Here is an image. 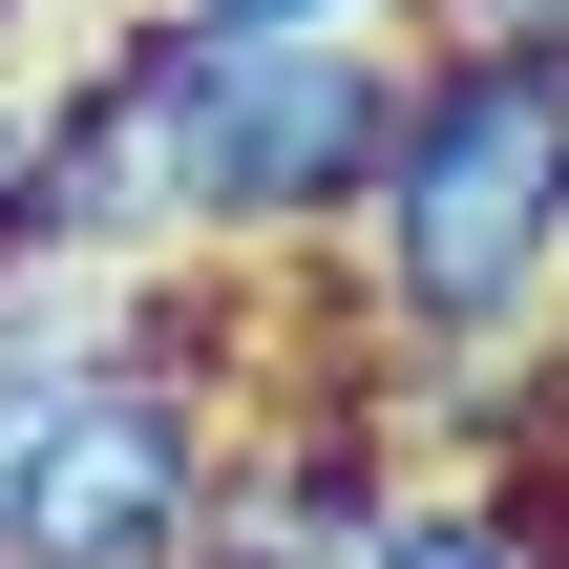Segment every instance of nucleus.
<instances>
[{
    "label": "nucleus",
    "instance_id": "nucleus-1",
    "mask_svg": "<svg viewBox=\"0 0 569 569\" xmlns=\"http://www.w3.org/2000/svg\"><path fill=\"white\" fill-rule=\"evenodd\" d=\"M338 253H359V359L549 338V296H569V63L549 42H422Z\"/></svg>",
    "mask_w": 569,
    "mask_h": 569
},
{
    "label": "nucleus",
    "instance_id": "nucleus-2",
    "mask_svg": "<svg viewBox=\"0 0 569 569\" xmlns=\"http://www.w3.org/2000/svg\"><path fill=\"white\" fill-rule=\"evenodd\" d=\"M232 359L169 338V274L127 296L106 359H63L21 422H0V569H190L211 549V486H232Z\"/></svg>",
    "mask_w": 569,
    "mask_h": 569
},
{
    "label": "nucleus",
    "instance_id": "nucleus-3",
    "mask_svg": "<svg viewBox=\"0 0 569 569\" xmlns=\"http://www.w3.org/2000/svg\"><path fill=\"white\" fill-rule=\"evenodd\" d=\"M359 569H569V507L549 486H401L359 528Z\"/></svg>",
    "mask_w": 569,
    "mask_h": 569
},
{
    "label": "nucleus",
    "instance_id": "nucleus-4",
    "mask_svg": "<svg viewBox=\"0 0 569 569\" xmlns=\"http://www.w3.org/2000/svg\"><path fill=\"white\" fill-rule=\"evenodd\" d=\"M211 42H422V0H169Z\"/></svg>",
    "mask_w": 569,
    "mask_h": 569
},
{
    "label": "nucleus",
    "instance_id": "nucleus-5",
    "mask_svg": "<svg viewBox=\"0 0 569 569\" xmlns=\"http://www.w3.org/2000/svg\"><path fill=\"white\" fill-rule=\"evenodd\" d=\"M42 253V84H0V274Z\"/></svg>",
    "mask_w": 569,
    "mask_h": 569
},
{
    "label": "nucleus",
    "instance_id": "nucleus-6",
    "mask_svg": "<svg viewBox=\"0 0 569 569\" xmlns=\"http://www.w3.org/2000/svg\"><path fill=\"white\" fill-rule=\"evenodd\" d=\"M422 42H549L569 63V0H422Z\"/></svg>",
    "mask_w": 569,
    "mask_h": 569
}]
</instances>
